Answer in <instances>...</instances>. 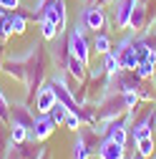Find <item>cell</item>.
<instances>
[{
    "label": "cell",
    "mask_w": 156,
    "mask_h": 159,
    "mask_svg": "<svg viewBox=\"0 0 156 159\" xmlns=\"http://www.w3.org/2000/svg\"><path fill=\"white\" fill-rule=\"evenodd\" d=\"M48 66L50 56L43 43H33L28 56H25V89H28V104L35 98L38 89L48 81Z\"/></svg>",
    "instance_id": "6da1fadb"
},
{
    "label": "cell",
    "mask_w": 156,
    "mask_h": 159,
    "mask_svg": "<svg viewBox=\"0 0 156 159\" xmlns=\"http://www.w3.org/2000/svg\"><path fill=\"white\" fill-rule=\"evenodd\" d=\"M93 114H96V126H101V124H108L113 121V119H119L126 114V104H124V93L119 91H106L98 101L93 104Z\"/></svg>",
    "instance_id": "7a4b0ae2"
},
{
    "label": "cell",
    "mask_w": 156,
    "mask_h": 159,
    "mask_svg": "<svg viewBox=\"0 0 156 159\" xmlns=\"http://www.w3.org/2000/svg\"><path fill=\"white\" fill-rule=\"evenodd\" d=\"M86 25H83V20H78V23H73L68 30H66V46H68V53L71 56H76V58H81L83 63H91V41L86 38Z\"/></svg>",
    "instance_id": "3957f363"
},
{
    "label": "cell",
    "mask_w": 156,
    "mask_h": 159,
    "mask_svg": "<svg viewBox=\"0 0 156 159\" xmlns=\"http://www.w3.org/2000/svg\"><path fill=\"white\" fill-rule=\"evenodd\" d=\"M41 15L48 18V20H53L58 33L66 35V30H68L66 28L68 25V5H66V0H48L43 5V10H41Z\"/></svg>",
    "instance_id": "277c9868"
},
{
    "label": "cell",
    "mask_w": 156,
    "mask_h": 159,
    "mask_svg": "<svg viewBox=\"0 0 156 159\" xmlns=\"http://www.w3.org/2000/svg\"><path fill=\"white\" fill-rule=\"evenodd\" d=\"M81 20L91 33H98V30L108 28V15H106L103 5H86L83 13H81Z\"/></svg>",
    "instance_id": "5b68a950"
},
{
    "label": "cell",
    "mask_w": 156,
    "mask_h": 159,
    "mask_svg": "<svg viewBox=\"0 0 156 159\" xmlns=\"http://www.w3.org/2000/svg\"><path fill=\"white\" fill-rule=\"evenodd\" d=\"M53 131H55V121L50 119V114H35L33 126H30V139H28V142L41 144V142H46Z\"/></svg>",
    "instance_id": "8992f818"
},
{
    "label": "cell",
    "mask_w": 156,
    "mask_h": 159,
    "mask_svg": "<svg viewBox=\"0 0 156 159\" xmlns=\"http://www.w3.org/2000/svg\"><path fill=\"white\" fill-rule=\"evenodd\" d=\"M53 104H55V91H53L50 81H46L41 89H38L35 98H33V111L35 114H48L53 109Z\"/></svg>",
    "instance_id": "52a82bcc"
},
{
    "label": "cell",
    "mask_w": 156,
    "mask_h": 159,
    "mask_svg": "<svg viewBox=\"0 0 156 159\" xmlns=\"http://www.w3.org/2000/svg\"><path fill=\"white\" fill-rule=\"evenodd\" d=\"M96 154H98V159H126V144L113 142L108 136H101Z\"/></svg>",
    "instance_id": "ba28073f"
},
{
    "label": "cell",
    "mask_w": 156,
    "mask_h": 159,
    "mask_svg": "<svg viewBox=\"0 0 156 159\" xmlns=\"http://www.w3.org/2000/svg\"><path fill=\"white\" fill-rule=\"evenodd\" d=\"M0 71L5 76H10V78H15V81L25 84V56H5Z\"/></svg>",
    "instance_id": "9c48e42d"
},
{
    "label": "cell",
    "mask_w": 156,
    "mask_h": 159,
    "mask_svg": "<svg viewBox=\"0 0 156 159\" xmlns=\"http://www.w3.org/2000/svg\"><path fill=\"white\" fill-rule=\"evenodd\" d=\"M33 119H35V114H33V109H30V104L28 101H15V104H10V124H23V126H33Z\"/></svg>",
    "instance_id": "30bf717a"
},
{
    "label": "cell",
    "mask_w": 156,
    "mask_h": 159,
    "mask_svg": "<svg viewBox=\"0 0 156 159\" xmlns=\"http://www.w3.org/2000/svg\"><path fill=\"white\" fill-rule=\"evenodd\" d=\"M149 3L146 0H141L139 5L133 8V15H131V23H128V30H133V33H141V30H146L149 28Z\"/></svg>",
    "instance_id": "8fae6325"
},
{
    "label": "cell",
    "mask_w": 156,
    "mask_h": 159,
    "mask_svg": "<svg viewBox=\"0 0 156 159\" xmlns=\"http://www.w3.org/2000/svg\"><path fill=\"white\" fill-rule=\"evenodd\" d=\"M66 73L71 78H76L78 84H83L86 78H88V63H83L81 58H76V56L68 53V58H66Z\"/></svg>",
    "instance_id": "7c38bea8"
},
{
    "label": "cell",
    "mask_w": 156,
    "mask_h": 159,
    "mask_svg": "<svg viewBox=\"0 0 156 159\" xmlns=\"http://www.w3.org/2000/svg\"><path fill=\"white\" fill-rule=\"evenodd\" d=\"M91 48L98 53V56H106V53H111V48H113V41H111V35L106 33V30H98V33H93V38H91Z\"/></svg>",
    "instance_id": "4fadbf2b"
},
{
    "label": "cell",
    "mask_w": 156,
    "mask_h": 159,
    "mask_svg": "<svg viewBox=\"0 0 156 159\" xmlns=\"http://www.w3.org/2000/svg\"><path fill=\"white\" fill-rule=\"evenodd\" d=\"M38 30H41V38L43 41H55L58 35V28H55V23L53 20H48V18H43V15H38Z\"/></svg>",
    "instance_id": "5bb4252c"
},
{
    "label": "cell",
    "mask_w": 156,
    "mask_h": 159,
    "mask_svg": "<svg viewBox=\"0 0 156 159\" xmlns=\"http://www.w3.org/2000/svg\"><path fill=\"white\" fill-rule=\"evenodd\" d=\"M91 147L86 144V139L76 131V142H73V149H71V159H91Z\"/></svg>",
    "instance_id": "9a60e30c"
},
{
    "label": "cell",
    "mask_w": 156,
    "mask_h": 159,
    "mask_svg": "<svg viewBox=\"0 0 156 159\" xmlns=\"http://www.w3.org/2000/svg\"><path fill=\"white\" fill-rule=\"evenodd\" d=\"M8 126H10V129H8V139H10V142L23 144V142L30 139V129H28V126H23V124H8Z\"/></svg>",
    "instance_id": "2e32d148"
},
{
    "label": "cell",
    "mask_w": 156,
    "mask_h": 159,
    "mask_svg": "<svg viewBox=\"0 0 156 159\" xmlns=\"http://www.w3.org/2000/svg\"><path fill=\"white\" fill-rule=\"evenodd\" d=\"M133 152H139L141 157H146V159H151V157L156 154V139H154V136H146V139H139V142L133 144Z\"/></svg>",
    "instance_id": "e0dca14e"
},
{
    "label": "cell",
    "mask_w": 156,
    "mask_h": 159,
    "mask_svg": "<svg viewBox=\"0 0 156 159\" xmlns=\"http://www.w3.org/2000/svg\"><path fill=\"white\" fill-rule=\"evenodd\" d=\"M13 35V20H10V10L0 8V41H8Z\"/></svg>",
    "instance_id": "ac0fdd59"
},
{
    "label": "cell",
    "mask_w": 156,
    "mask_h": 159,
    "mask_svg": "<svg viewBox=\"0 0 156 159\" xmlns=\"http://www.w3.org/2000/svg\"><path fill=\"white\" fill-rule=\"evenodd\" d=\"M28 13H23L20 8H18V10H13L10 13V20H13V33H18V35H20V33H25V25H28Z\"/></svg>",
    "instance_id": "d6986e66"
},
{
    "label": "cell",
    "mask_w": 156,
    "mask_h": 159,
    "mask_svg": "<svg viewBox=\"0 0 156 159\" xmlns=\"http://www.w3.org/2000/svg\"><path fill=\"white\" fill-rule=\"evenodd\" d=\"M101 66H103L106 76H116V73L121 71V63H119V58H116L113 53H106V56H101Z\"/></svg>",
    "instance_id": "ffe728a7"
},
{
    "label": "cell",
    "mask_w": 156,
    "mask_h": 159,
    "mask_svg": "<svg viewBox=\"0 0 156 159\" xmlns=\"http://www.w3.org/2000/svg\"><path fill=\"white\" fill-rule=\"evenodd\" d=\"M136 73H139L144 81H154V76H156V61H141L139 66H136Z\"/></svg>",
    "instance_id": "44dd1931"
},
{
    "label": "cell",
    "mask_w": 156,
    "mask_h": 159,
    "mask_svg": "<svg viewBox=\"0 0 156 159\" xmlns=\"http://www.w3.org/2000/svg\"><path fill=\"white\" fill-rule=\"evenodd\" d=\"M48 114H50V119L55 121V126H63L66 116H68V106H66V104H61V101H55V104H53V109H50Z\"/></svg>",
    "instance_id": "7402d4cb"
},
{
    "label": "cell",
    "mask_w": 156,
    "mask_h": 159,
    "mask_svg": "<svg viewBox=\"0 0 156 159\" xmlns=\"http://www.w3.org/2000/svg\"><path fill=\"white\" fill-rule=\"evenodd\" d=\"M0 124H10V101L3 89H0Z\"/></svg>",
    "instance_id": "603a6c76"
},
{
    "label": "cell",
    "mask_w": 156,
    "mask_h": 159,
    "mask_svg": "<svg viewBox=\"0 0 156 159\" xmlns=\"http://www.w3.org/2000/svg\"><path fill=\"white\" fill-rule=\"evenodd\" d=\"M63 126H68L71 131H78V129L83 126V121H81V116H78V111H68V116H66Z\"/></svg>",
    "instance_id": "cb8c5ba5"
},
{
    "label": "cell",
    "mask_w": 156,
    "mask_h": 159,
    "mask_svg": "<svg viewBox=\"0 0 156 159\" xmlns=\"http://www.w3.org/2000/svg\"><path fill=\"white\" fill-rule=\"evenodd\" d=\"M0 8H5V10H18L20 8V0H0Z\"/></svg>",
    "instance_id": "d4e9b609"
},
{
    "label": "cell",
    "mask_w": 156,
    "mask_h": 159,
    "mask_svg": "<svg viewBox=\"0 0 156 159\" xmlns=\"http://www.w3.org/2000/svg\"><path fill=\"white\" fill-rule=\"evenodd\" d=\"M38 159H50V152H48V147H43V149H41V154H38Z\"/></svg>",
    "instance_id": "484cf974"
},
{
    "label": "cell",
    "mask_w": 156,
    "mask_h": 159,
    "mask_svg": "<svg viewBox=\"0 0 156 159\" xmlns=\"http://www.w3.org/2000/svg\"><path fill=\"white\" fill-rule=\"evenodd\" d=\"M128 159H146V157H141L139 152H131V154H128Z\"/></svg>",
    "instance_id": "4316f807"
},
{
    "label": "cell",
    "mask_w": 156,
    "mask_h": 159,
    "mask_svg": "<svg viewBox=\"0 0 156 159\" xmlns=\"http://www.w3.org/2000/svg\"><path fill=\"white\" fill-rule=\"evenodd\" d=\"M83 5H101V0H83Z\"/></svg>",
    "instance_id": "83f0119b"
},
{
    "label": "cell",
    "mask_w": 156,
    "mask_h": 159,
    "mask_svg": "<svg viewBox=\"0 0 156 159\" xmlns=\"http://www.w3.org/2000/svg\"><path fill=\"white\" fill-rule=\"evenodd\" d=\"M149 30H154V33H156V15H154V20H151V25H149Z\"/></svg>",
    "instance_id": "f1b7e54d"
},
{
    "label": "cell",
    "mask_w": 156,
    "mask_h": 159,
    "mask_svg": "<svg viewBox=\"0 0 156 159\" xmlns=\"http://www.w3.org/2000/svg\"><path fill=\"white\" fill-rule=\"evenodd\" d=\"M151 159H156V154H154V157H151Z\"/></svg>",
    "instance_id": "f546056e"
},
{
    "label": "cell",
    "mask_w": 156,
    "mask_h": 159,
    "mask_svg": "<svg viewBox=\"0 0 156 159\" xmlns=\"http://www.w3.org/2000/svg\"><path fill=\"white\" fill-rule=\"evenodd\" d=\"M154 81H156V76H154Z\"/></svg>",
    "instance_id": "4dcf8cb0"
},
{
    "label": "cell",
    "mask_w": 156,
    "mask_h": 159,
    "mask_svg": "<svg viewBox=\"0 0 156 159\" xmlns=\"http://www.w3.org/2000/svg\"><path fill=\"white\" fill-rule=\"evenodd\" d=\"M154 104H156V101H154Z\"/></svg>",
    "instance_id": "1f68e13d"
}]
</instances>
